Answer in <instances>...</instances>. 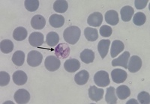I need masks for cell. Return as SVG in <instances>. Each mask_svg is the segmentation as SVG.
<instances>
[{"label": "cell", "instance_id": "22", "mask_svg": "<svg viewBox=\"0 0 150 104\" xmlns=\"http://www.w3.org/2000/svg\"><path fill=\"white\" fill-rule=\"evenodd\" d=\"M80 59L85 64H90L94 62L95 59V53L92 50L86 49L80 53Z\"/></svg>", "mask_w": 150, "mask_h": 104}, {"label": "cell", "instance_id": "16", "mask_svg": "<svg viewBox=\"0 0 150 104\" xmlns=\"http://www.w3.org/2000/svg\"><path fill=\"white\" fill-rule=\"evenodd\" d=\"M26 73L22 70H17L13 74V81L17 85H23L27 82Z\"/></svg>", "mask_w": 150, "mask_h": 104}, {"label": "cell", "instance_id": "23", "mask_svg": "<svg viewBox=\"0 0 150 104\" xmlns=\"http://www.w3.org/2000/svg\"><path fill=\"white\" fill-rule=\"evenodd\" d=\"M116 95L120 100L127 99L131 95V90L127 85H120L116 90Z\"/></svg>", "mask_w": 150, "mask_h": 104}, {"label": "cell", "instance_id": "27", "mask_svg": "<svg viewBox=\"0 0 150 104\" xmlns=\"http://www.w3.org/2000/svg\"><path fill=\"white\" fill-rule=\"evenodd\" d=\"M84 35L87 41H96L98 38V32L97 29L91 27L86 28L84 30Z\"/></svg>", "mask_w": 150, "mask_h": 104}, {"label": "cell", "instance_id": "19", "mask_svg": "<svg viewBox=\"0 0 150 104\" xmlns=\"http://www.w3.org/2000/svg\"><path fill=\"white\" fill-rule=\"evenodd\" d=\"M89 79V73L87 70H81L75 75L74 81L79 85H83L88 82Z\"/></svg>", "mask_w": 150, "mask_h": 104}, {"label": "cell", "instance_id": "7", "mask_svg": "<svg viewBox=\"0 0 150 104\" xmlns=\"http://www.w3.org/2000/svg\"><path fill=\"white\" fill-rule=\"evenodd\" d=\"M130 58V53L128 51H125L116 59H113L112 61V65L113 67L121 66L124 68L128 69V60Z\"/></svg>", "mask_w": 150, "mask_h": 104}, {"label": "cell", "instance_id": "20", "mask_svg": "<svg viewBox=\"0 0 150 104\" xmlns=\"http://www.w3.org/2000/svg\"><path fill=\"white\" fill-rule=\"evenodd\" d=\"M110 45V40H101L99 41L98 44V50L102 58H105L106 56L108 55Z\"/></svg>", "mask_w": 150, "mask_h": 104}, {"label": "cell", "instance_id": "21", "mask_svg": "<svg viewBox=\"0 0 150 104\" xmlns=\"http://www.w3.org/2000/svg\"><path fill=\"white\" fill-rule=\"evenodd\" d=\"M120 14L124 22H129L134 14V11L131 6H125L120 11Z\"/></svg>", "mask_w": 150, "mask_h": 104}, {"label": "cell", "instance_id": "12", "mask_svg": "<svg viewBox=\"0 0 150 104\" xmlns=\"http://www.w3.org/2000/svg\"><path fill=\"white\" fill-rule=\"evenodd\" d=\"M103 21V15L99 12H94L89 16L87 22L89 26L94 27H98L101 25Z\"/></svg>", "mask_w": 150, "mask_h": 104}, {"label": "cell", "instance_id": "6", "mask_svg": "<svg viewBox=\"0 0 150 104\" xmlns=\"http://www.w3.org/2000/svg\"><path fill=\"white\" fill-rule=\"evenodd\" d=\"M14 98L17 103L25 104L27 103L30 100V94L29 91L25 89H19L14 94Z\"/></svg>", "mask_w": 150, "mask_h": 104}, {"label": "cell", "instance_id": "5", "mask_svg": "<svg viewBox=\"0 0 150 104\" xmlns=\"http://www.w3.org/2000/svg\"><path fill=\"white\" fill-rule=\"evenodd\" d=\"M70 47L67 44L62 43L55 48V55L57 58H67L70 55Z\"/></svg>", "mask_w": 150, "mask_h": 104}, {"label": "cell", "instance_id": "35", "mask_svg": "<svg viewBox=\"0 0 150 104\" xmlns=\"http://www.w3.org/2000/svg\"><path fill=\"white\" fill-rule=\"evenodd\" d=\"M112 29L110 26H102L100 29V34L102 37H104V38H108L112 34Z\"/></svg>", "mask_w": 150, "mask_h": 104}, {"label": "cell", "instance_id": "36", "mask_svg": "<svg viewBox=\"0 0 150 104\" xmlns=\"http://www.w3.org/2000/svg\"><path fill=\"white\" fill-rule=\"evenodd\" d=\"M148 2V0H135V7L138 10H141V9H143L144 8L146 7Z\"/></svg>", "mask_w": 150, "mask_h": 104}, {"label": "cell", "instance_id": "3", "mask_svg": "<svg viewBox=\"0 0 150 104\" xmlns=\"http://www.w3.org/2000/svg\"><path fill=\"white\" fill-rule=\"evenodd\" d=\"M43 56L40 52L33 50L29 52L27 56V63L31 67H38L41 65Z\"/></svg>", "mask_w": 150, "mask_h": 104}, {"label": "cell", "instance_id": "9", "mask_svg": "<svg viewBox=\"0 0 150 104\" xmlns=\"http://www.w3.org/2000/svg\"><path fill=\"white\" fill-rule=\"evenodd\" d=\"M142 67V60L137 56H133L129 59L128 64V69L131 73H136L140 70Z\"/></svg>", "mask_w": 150, "mask_h": 104}, {"label": "cell", "instance_id": "17", "mask_svg": "<svg viewBox=\"0 0 150 104\" xmlns=\"http://www.w3.org/2000/svg\"><path fill=\"white\" fill-rule=\"evenodd\" d=\"M50 25L54 28H60L65 24V18L59 14H52L49 18Z\"/></svg>", "mask_w": 150, "mask_h": 104}, {"label": "cell", "instance_id": "33", "mask_svg": "<svg viewBox=\"0 0 150 104\" xmlns=\"http://www.w3.org/2000/svg\"><path fill=\"white\" fill-rule=\"evenodd\" d=\"M137 100L141 104H149L150 103V95L146 91H141L137 95Z\"/></svg>", "mask_w": 150, "mask_h": 104}, {"label": "cell", "instance_id": "31", "mask_svg": "<svg viewBox=\"0 0 150 104\" xmlns=\"http://www.w3.org/2000/svg\"><path fill=\"white\" fill-rule=\"evenodd\" d=\"M25 8L30 12H34L39 8V1L38 0H26L24 2Z\"/></svg>", "mask_w": 150, "mask_h": 104}, {"label": "cell", "instance_id": "37", "mask_svg": "<svg viewBox=\"0 0 150 104\" xmlns=\"http://www.w3.org/2000/svg\"><path fill=\"white\" fill-rule=\"evenodd\" d=\"M135 103V104H137V103H138V102H137V101L136 100H134V99H131V100L130 101H128V102H127V103Z\"/></svg>", "mask_w": 150, "mask_h": 104}, {"label": "cell", "instance_id": "14", "mask_svg": "<svg viewBox=\"0 0 150 104\" xmlns=\"http://www.w3.org/2000/svg\"><path fill=\"white\" fill-rule=\"evenodd\" d=\"M45 25H46L45 18L43 16L39 15V14L35 15L31 20V26L35 29L40 30V29H44Z\"/></svg>", "mask_w": 150, "mask_h": 104}, {"label": "cell", "instance_id": "28", "mask_svg": "<svg viewBox=\"0 0 150 104\" xmlns=\"http://www.w3.org/2000/svg\"><path fill=\"white\" fill-rule=\"evenodd\" d=\"M25 61V53L21 50L16 51L12 56V62L15 65L21 67L23 65Z\"/></svg>", "mask_w": 150, "mask_h": 104}, {"label": "cell", "instance_id": "25", "mask_svg": "<svg viewBox=\"0 0 150 104\" xmlns=\"http://www.w3.org/2000/svg\"><path fill=\"white\" fill-rule=\"evenodd\" d=\"M27 37V30L24 27H17L13 32V38L15 41H21L25 40Z\"/></svg>", "mask_w": 150, "mask_h": 104}, {"label": "cell", "instance_id": "18", "mask_svg": "<svg viewBox=\"0 0 150 104\" xmlns=\"http://www.w3.org/2000/svg\"><path fill=\"white\" fill-rule=\"evenodd\" d=\"M105 20L108 24L111 26H116L119 23V15H118L117 11L113 10L108 11L105 14Z\"/></svg>", "mask_w": 150, "mask_h": 104}, {"label": "cell", "instance_id": "30", "mask_svg": "<svg viewBox=\"0 0 150 104\" xmlns=\"http://www.w3.org/2000/svg\"><path fill=\"white\" fill-rule=\"evenodd\" d=\"M0 49L2 53L8 54L14 50V44L11 40H3L0 43Z\"/></svg>", "mask_w": 150, "mask_h": 104}, {"label": "cell", "instance_id": "32", "mask_svg": "<svg viewBox=\"0 0 150 104\" xmlns=\"http://www.w3.org/2000/svg\"><path fill=\"white\" fill-rule=\"evenodd\" d=\"M146 20V17L143 12H137L133 17V22L136 26H143Z\"/></svg>", "mask_w": 150, "mask_h": 104}, {"label": "cell", "instance_id": "29", "mask_svg": "<svg viewBox=\"0 0 150 104\" xmlns=\"http://www.w3.org/2000/svg\"><path fill=\"white\" fill-rule=\"evenodd\" d=\"M59 41V36L55 32H50L47 34L46 43L48 46H55L58 44Z\"/></svg>", "mask_w": 150, "mask_h": 104}, {"label": "cell", "instance_id": "11", "mask_svg": "<svg viewBox=\"0 0 150 104\" xmlns=\"http://www.w3.org/2000/svg\"><path fill=\"white\" fill-rule=\"evenodd\" d=\"M104 94V91L102 89H98V87L93 85V86H90L89 89V97L92 100L98 101L101 100L102 99L103 96Z\"/></svg>", "mask_w": 150, "mask_h": 104}, {"label": "cell", "instance_id": "10", "mask_svg": "<svg viewBox=\"0 0 150 104\" xmlns=\"http://www.w3.org/2000/svg\"><path fill=\"white\" fill-rule=\"evenodd\" d=\"M29 42L31 46L39 47L44 44V35L42 33L35 32L29 35Z\"/></svg>", "mask_w": 150, "mask_h": 104}, {"label": "cell", "instance_id": "13", "mask_svg": "<svg viewBox=\"0 0 150 104\" xmlns=\"http://www.w3.org/2000/svg\"><path fill=\"white\" fill-rule=\"evenodd\" d=\"M64 67L66 71L69 73H74L80 69V62L75 58H70L66 60V62L64 64Z\"/></svg>", "mask_w": 150, "mask_h": 104}, {"label": "cell", "instance_id": "15", "mask_svg": "<svg viewBox=\"0 0 150 104\" xmlns=\"http://www.w3.org/2000/svg\"><path fill=\"white\" fill-rule=\"evenodd\" d=\"M125 45L121 41L119 40H116L112 43L111 44V50H110V55L112 58H115L117 56V55L120 54V53L124 50Z\"/></svg>", "mask_w": 150, "mask_h": 104}, {"label": "cell", "instance_id": "34", "mask_svg": "<svg viewBox=\"0 0 150 104\" xmlns=\"http://www.w3.org/2000/svg\"><path fill=\"white\" fill-rule=\"evenodd\" d=\"M10 82V76L9 73L5 71L0 72V85L3 87L8 85Z\"/></svg>", "mask_w": 150, "mask_h": 104}, {"label": "cell", "instance_id": "8", "mask_svg": "<svg viewBox=\"0 0 150 104\" xmlns=\"http://www.w3.org/2000/svg\"><path fill=\"white\" fill-rule=\"evenodd\" d=\"M111 77L115 83H122L126 80L128 74L122 69H114L111 72Z\"/></svg>", "mask_w": 150, "mask_h": 104}, {"label": "cell", "instance_id": "26", "mask_svg": "<svg viewBox=\"0 0 150 104\" xmlns=\"http://www.w3.org/2000/svg\"><path fill=\"white\" fill-rule=\"evenodd\" d=\"M68 8V4L65 0H57L53 4V10L57 13H65Z\"/></svg>", "mask_w": 150, "mask_h": 104}, {"label": "cell", "instance_id": "24", "mask_svg": "<svg viewBox=\"0 0 150 104\" xmlns=\"http://www.w3.org/2000/svg\"><path fill=\"white\" fill-rule=\"evenodd\" d=\"M105 100L109 104L117 103V96L116 94V90L113 87H109L107 89Z\"/></svg>", "mask_w": 150, "mask_h": 104}, {"label": "cell", "instance_id": "2", "mask_svg": "<svg viewBox=\"0 0 150 104\" xmlns=\"http://www.w3.org/2000/svg\"><path fill=\"white\" fill-rule=\"evenodd\" d=\"M94 82L99 87H106L110 83L109 74L104 70H100L94 76Z\"/></svg>", "mask_w": 150, "mask_h": 104}, {"label": "cell", "instance_id": "1", "mask_svg": "<svg viewBox=\"0 0 150 104\" xmlns=\"http://www.w3.org/2000/svg\"><path fill=\"white\" fill-rule=\"evenodd\" d=\"M80 34L81 31L80 28L75 26H71L65 29L63 33V37L67 43H68L69 44L74 45L77 44L79 41Z\"/></svg>", "mask_w": 150, "mask_h": 104}, {"label": "cell", "instance_id": "4", "mask_svg": "<svg viewBox=\"0 0 150 104\" xmlns=\"http://www.w3.org/2000/svg\"><path fill=\"white\" fill-rule=\"evenodd\" d=\"M45 67L50 71H56L59 68L61 62L56 56H49L46 58L45 62Z\"/></svg>", "mask_w": 150, "mask_h": 104}]
</instances>
